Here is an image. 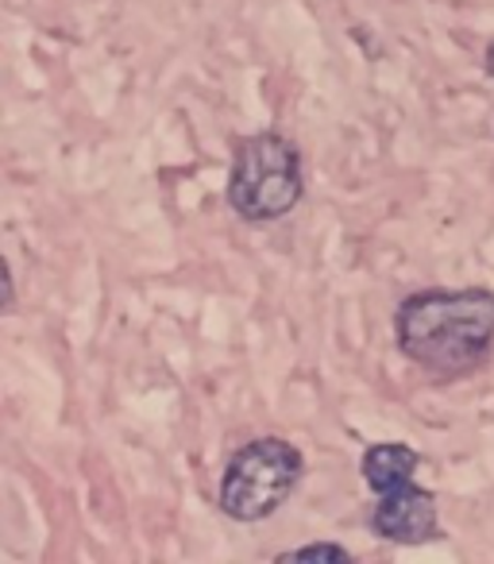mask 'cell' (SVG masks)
Segmentation results:
<instances>
[{
    "label": "cell",
    "mask_w": 494,
    "mask_h": 564,
    "mask_svg": "<svg viewBox=\"0 0 494 564\" xmlns=\"http://www.w3.org/2000/svg\"><path fill=\"white\" fill-rule=\"evenodd\" d=\"M394 345L437 383L471 379L494 360V291H414L394 310Z\"/></svg>",
    "instance_id": "obj_1"
},
{
    "label": "cell",
    "mask_w": 494,
    "mask_h": 564,
    "mask_svg": "<svg viewBox=\"0 0 494 564\" xmlns=\"http://www.w3.org/2000/svg\"><path fill=\"white\" fill-rule=\"evenodd\" d=\"M224 197L228 209L248 225H271V220L290 217L306 197L298 143L283 132L243 135L232 151Z\"/></svg>",
    "instance_id": "obj_2"
},
{
    "label": "cell",
    "mask_w": 494,
    "mask_h": 564,
    "mask_svg": "<svg viewBox=\"0 0 494 564\" xmlns=\"http://www.w3.org/2000/svg\"><path fill=\"white\" fill-rule=\"evenodd\" d=\"M306 476V456L294 441L263 433L240 445L220 471L217 510L232 522H267L290 502Z\"/></svg>",
    "instance_id": "obj_3"
},
{
    "label": "cell",
    "mask_w": 494,
    "mask_h": 564,
    "mask_svg": "<svg viewBox=\"0 0 494 564\" xmlns=\"http://www.w3.org/2000/svg\"><path fill=\"white\" fill-rule=\"evenodd\" d=\"M371 530L378 533L391 545H429V541H440L444 530H440V507L437 495L429 487H417L414 479L394 491H383L371 510Z\"/></svg>",
    "instance_id": "obj_4"
},
{
    "label": "cell",
    "mask_w": 494,
    "mask_h": 564,
    "mask_svg": "<svg viewBox=\"0 0 494 564\" xmlns=\"http://www.w3.org/2000/svg\"><path fill=\"white\" fill-rule=\"evenodd\" d=\"M421 468V453L406 441H378V445H367L360 456V476L363 484L375 495L394 491V487L409 484Z\"/></svg>",
    "instance_id": "obj_5"
},
{
    "label": "cell",
    "mask_w": 494,
    "mask_h": 564,
    "mask_svg": "<svg viewBox=\"0 0 494 564\" xmlns=\"http://www.w3.org/2000/svg\"><path fill=\"white\" fill-rule=\"evenodd\" d=\"M278 561H352V549L337 545V541H309V545L278 553Z\"/></svg>",
    "instance_id": "obj_6"
},
{
    "label": "cell",
    "mask_w": 494,
    "mask_h": 564,
    "mask_svg": "<svg viewBox=\"0 0 494 564\" xmlns=\"http://www.w3.org/2000/svg\"><path fill=\"white\" fill-rule=\"evenodd\" d=\"M486 74H491V78H494V43H491V47H486Z\"/></svg>",
    "instance_id": "obj_7"
}]
</instances>
